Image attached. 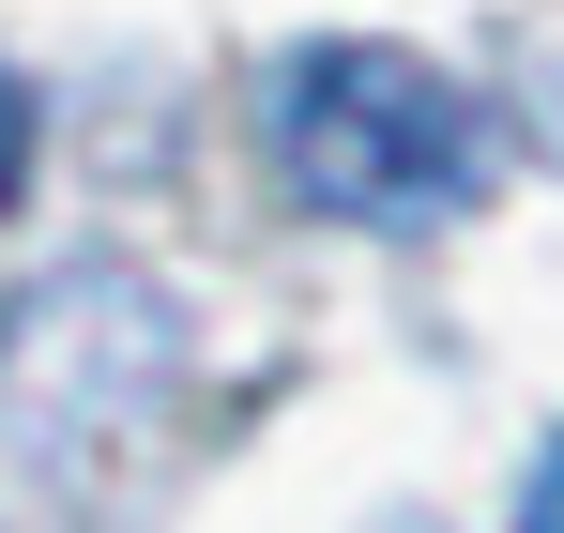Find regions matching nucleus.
Instances as JSON below:
<instances>
[{
    "label": "nucleus",
    "mask_w": 564,
    "mask_h": 533,
    "mask_svg": "<svg viewBox=\"0 0 564 533\" xmlns=\"http://www.w3.org/2000/svg\"><path fill=\"white\" fill-rule=\"evenodd\" d=\"M184 396V305L138 260H46L0 290V503H93Z\"/></svg>",
    "instance_id": "1"
},
{
    "label": "nucleus",
    "mask_w": 564,
    "mask_h": 533,
    "mask_svg": "<svg viewBox=\"0 0 564 533\" xmlns=\"http://www.w3.org/2000/svg\"><path fill=\"white\" fill-rule=\"evenodd\" d=\"M260 138H275L290 198L336 214V229H443V214H473V183H488V107L443 62L367 46V31L290 46L275 77H260Z\"/></svg>",
    "instance_id": "2"
},
{
    "label": "nucleus",
    "mask_w": 564,
    "mask_h": 533,
    "mask_svg": "<svg viewBox=\"0 0 564 533\" xmlns=\"http://www.w3.org/2000/svg\"><path fill=\"white\" fill-rule=\"evenodd\" d=\"M31 138H46V107H31V77L0 62V214L31 198Z\"/></svg>",
    "instance_id": "3"
},
{
    "label": "nucleus",
    "mask_w": 564,
    "mask_h": 533,
    "mask_svg": "<svg viewBox=\"0 0 564 533\" xmlns=\"http://www.w3.org/2000/svg\"><path fill=\"white\" fill-rule=\"evenodd\" d=\"M503 533H564V427L519 457V519H503Z\"/></svg>",
    "instance_id": "4"
},
{
    "label": "nucleus",
    "mask_w": 564,
    "mask_h": 533,
    "mask_svg": "<svg viewBox=\"0 0 564 533\" xmlns=\"http://www.w3.org/2000/svg\"><path fill=\"white\" fill-rule=\"evenodd\" d=\"M381 533H427V519H381Z\"/></svg>",
    "instance_id": "5"
}]
</instances>
